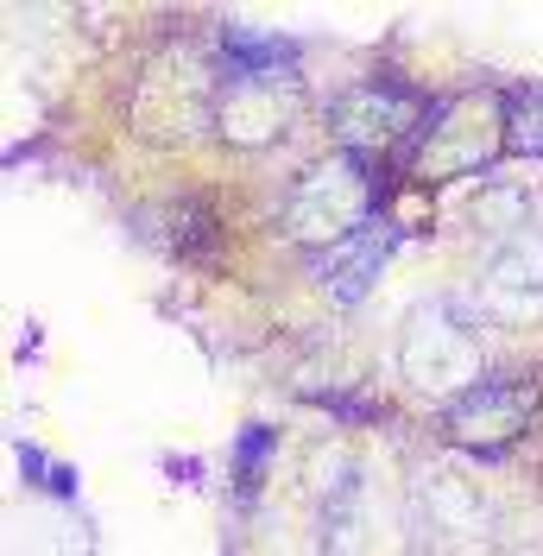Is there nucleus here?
Segmentation results:
<instances>
[{
  "mask_svg": "<svg viewBox=\"0 0 543 556\" xmlns=\"http://www.w3.org/2000/svg\"><path fill=\"white\" fill-rule=\"evenodd\" d=\"M386 253H392V228H386V222H367L361 235H348L341 247H329V260H323L329 298H336V304H361L367 285L379 278V266H386Z\"/></svg>",
  "mask_w": 543,
  "mask_h": 556,
  "instance_id": "nucleus-7",
  "label": "nucleus"
},
{
  "mask_svg": "<svg viewBox=\"0 0 543 556\" xmlns=\"http://www.w3.org/2000/svg\"><path fill=\"white\" fill-rule=\"evenodd\" d=\"M500 108H506V146L512 152H543V83L512 89Z\"/></svg>",
  "mask_w": 543,
  "mask_h": 556,
  "instance_id": "nucleus-9",
  "label": "nucleus"
},
{
  "mask_svg": "<svg viewBox=\"0 0 543 556\" xmlns=\"http://www.w3.org/2000/svg\"><path fill=\"white\" fill-rule=\"evenodd\" d=\"M480 311L493 323H538L543 316V253L531 247H506L487 273H480Z\"/></svg>",
  "mask_w": 543,
  "mask_h": 556,
  "instance_id": "nucleus-5",
  "label": "nucleus"
},
{
  "mask_svg": "<svg viewBox=\"0 0 543 556\" xmlns=\"http://www.w3.org/2000/svg\"><path fill=\"white\" fill-rule=\"evenodd\" d=\"M329 114H336V134L348 139V152H361V159H367V146L417 139L411 127L430 121V108L417 102L411 89H399V83H361V89H348Z\"/></svg>",
  "mask_w": 543,
  "mask_h": 556,
  "instance_id": "nucleus-3",
  "label": "nucleus"
},
{
  "mask_svg": "<svg viewBox=\"0 0 543 556\" xmlns=\"http://www.w3.org/2000/svg\"><path fill=\"white\" fill-rule=\"evenodd\" d=\"M260 455H266V430H247V437H240V462H247V468H253V462H260Z\"/></svg>",
  "mask_w": 543,
  "mask_h": 556,
  "instance_id": "nucleus-11",
  "label": "nucleus"
},
{
  "mask_svg": "<svg viewBox=\"0 0 543 556\" xmlns=\"http://www.w3.org/2000/svg\"><path fill=\"white\" fill-rule=\"evenodd\" d=\"M525 417H531V386L518 380H480L475 392H462L455 405H449V430L462 437V443H487V450H506L512 437L525 430Z\"/></svg>",
  "mask_w": 543,
  "mask_h": 556,
  "instance_id": "nucleus-4",
  "label": "nucleus"
},
{
  "mask_svg": "<svg viewBox=\"0 0 543 556\" xmlns=\"http://www.w3.org/2000/svg\"><path fill=\"white\" fill-rule=\"evenodd\" d=\"M20 468H26L33 481H51V475H58V468H51V462H45L38 450H20Z\"/></svg>",
  "mask_w": 543,
  "mask_h": 556,
  "instance_id": "nucleus-10",
  "label": "nucleus"
},
{
  "mask_svg": "<svg viewBox=\"0 0 543 556\" xmlns=\"http://www.w3.org/2000/svg\"><path fill=\"white\" fill-rule=\"evenodd\" d=\"M379 197H386V184H379L374 159H361V152H336V159H323V165L298 184V197H291V208H285V222H291L298 241L341 247L348 235H361L367 222H379Z\"/></svg>",
  "mask_w": 543,
  "mask_h": 556,
  "instance_id": "nucleus-1",
  "label": "nucleus"
},
{
  "mask_svg": "<svg viewBox=\"0 0 543 556\" xmlns=\"http://www.w3.org/2000/svg\"><path fill=\"white\" fill-rule=\"evenodd\" d=\"M222 58H228V76H278V70H291V45L285 38H266V33H222Z\"/></svg>",
  "mask_w": 543,
  "mask_h": 556,
  "instance_id": "nucleus-8",
  "label": "nucleus"
},
{
  "mask_svg": "<svg viewBox=\"0 0 543 556\" xmlns=\"http://www.w3.org/2000/svg\"><path fill=\"white\" fill-rule=\"evenodd\" d=\"M291 121V76H228L222 89V127L235 139H272Z\"/></svg>",
  "mask_w": 543,
  "mask_h": 556,
  "instance_id": "nucleus-6",
  "label": "nucleus"
},
{
  "mask_svg": "<svg viewBox=\"0 0 543 556\" xmlns=\"http://www.w3.org/2000/svg\"><path fill=\"white\" fill-rule=\"evenodd\" d=\"M399 367L417 392H475L480 386V336L455 304H424L405 323Z\"/></svg>",
  "mask_w": 543,
  "mask_h": 556,
  "instance_id": "nucleus-2",
  "label": "nucleus"
}]
</instances>
